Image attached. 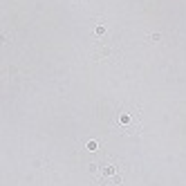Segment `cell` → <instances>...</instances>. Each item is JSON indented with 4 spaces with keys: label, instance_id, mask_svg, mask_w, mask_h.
Here are the masks:
<instances>
[{
    "label": "cell",
    "instance_id": "cell-1",
    "mask_svg": "<svg viewBox=\"0 0 186 186\" xmlns=\"http://www.w3.org/2000/svg\"><path fill=\"white\" fill-rule=\"evenodd\" d=\"M112 132L123 137H137L144 130V119H141V108L135 103H119L112 112L110 119Z\"/></svg>",
    "mask_w": 186,
    "mask_h": 186
},
{
    "label": "cell",
    "instance_id": "cell-2",
    "mask_svg": "<svg viewBox=\"0 0 186 186\" xmlns=\"http://www.w3.org/2000/svg\"><path fill=\"white\" fill-rule=\"evenodd\" d=\"M90 173L99 186H119L123 184V177H126V166L117 157H103L90 164Z\"/></svg>",
    "mask_w": 186,
    "mask_h": 186
},
{
    "label": "cell",
    "instance_id": "cell-3",
    "mask_svg": "<svg viewBox=\"0 0 186 186\" xmlns=\"http://www.w3.org/2000/svg\"><path fill=\"white\" fill-rule=\"evenodd\" d=\"M119 45L117 43H110L108 38H96L94 40V45H92V50H90V56L94 61H101V63H112V61H117L119 58Z\"/></svg>",
    "mask_w": 186,
    "mask_h": 186
},
{
    "label": "cell",
    "instance_id": "cell-4",
    "mask_svg": "<svg viewBox=\"0 0 186 186\" xmlns=\"http://www.w3.org/2000/svg\"><path fill=\"white\" fill-rule=\"evenodd\" d=\"M108 31H110V29H108V25H103V23H99V25L94 27V36H96L99 40H101V38H106Z\"/></svg>",
    "mask_w": 186,
    "mask_h": 186
},
{
    "label": "cell",
    "instance_id": "cell-5",
    "mask_svg": "<svg viewBox=\"0 0 186 186\" xmlns=\"http://www.w3.org/2000/svg\"><path fill=\"white\" fill-rule=\"evenodd\" d=\"M159 38H161V34H150V36H148V40H152V43H157Z\"/></svg>",
    "mask_w": 186,
    "mask_h": 186
}]
</instances>
